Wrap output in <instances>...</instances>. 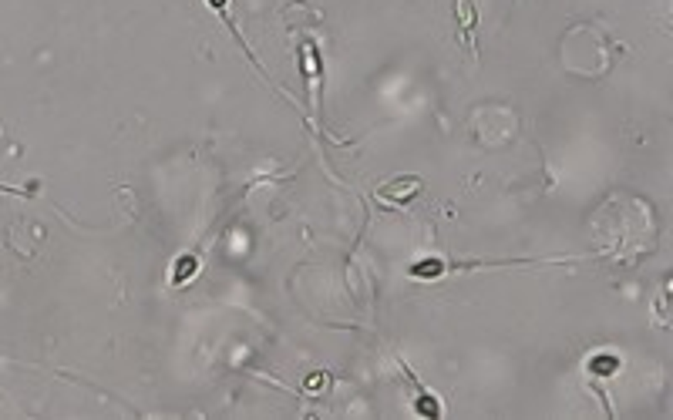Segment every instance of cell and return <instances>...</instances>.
<instances>
[{
    "label": "cell",
    "mask_w": 673,
    "mask_h": 420,
    "mask_svg": "<svg viewBox=\"0 0 673 420\" xmlns=\"http://www.w3.org/2000/svg\"><path fill=\"white\" fill-rule=\"evenodd\" d=\"M195 272V259L192 255H182L178 259V269H176V282H185V276H192Z\"/></svg>",
    "instance_id": "6da1fadb"
}]
</instances>
